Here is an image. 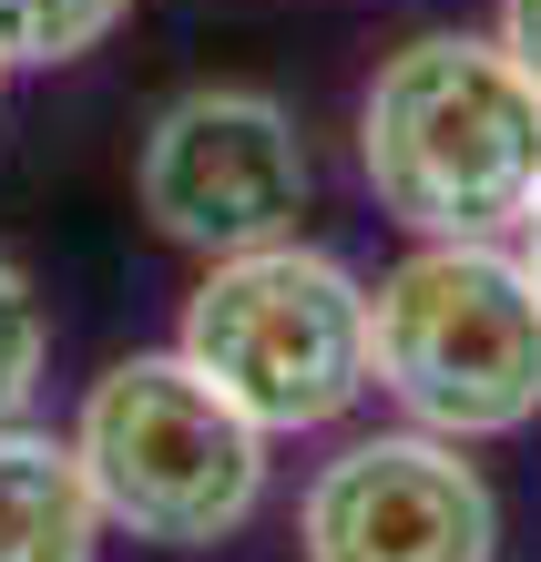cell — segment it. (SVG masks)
<instances>
[{"mask_svg":"<svg viewBox=\"0 0 541 562\" xmlns=\"http://www.w3.org/2000/svg\"><path fill=\"white\" fill-rule=\"evenodd\" d=\"M133 194H144L164 246L215 267V256H256V246L296 236V215L317 194V164H307V134H296V113L277 92L194 82L144 123Z\"/></svg>","mask_w":541,"mask_h":562,"instance_id":"obj_5","label":"cell"},{"mask_svg":"<svg viewBox=\"0 0 541 562\" xmlns=\"http://www.w3.org/2000/svg\"><path fill=\"white\" fill-rule=\"evenodd\" d=\"M368 369L429 440H511L541 419V277L511 236H419L368 286Z\"/></svg>","mask_w":541,"mask_h":562,"instance_id":"obj_2","label":"cell"},{"mask_svg":"<svg viewBox=\"0 0 541 562\" xmlns=\"http://www.w3.org/2000/svg\"><path fill=\"white\" fill-rule=\"evenodd\" d=\"M511 246H521V267H531V277H541V194H531V215H521V225H511Z\"/></svg>","mask_w":541,"mask_h":562,"instance_id":"obj_11","label":"cell"},{"mask_svg":"<svg viewBox=\"0 0 541 562\" xmlns=\"http://www.w3.org/2000/svg\"><path fill=\"white\" fill-rule=\"evenodd\" d=\"M92 542H103V512L72 440L11 419L0 429V562H92Z\"/></svg>","mask_w":541,"mask_h":562,"instance_id":"obj_7","label":"cell"},{"mask_svg":"<svg viewBox=\"0 0 541 562\" xmlns=\"http://www.w3.org/2000/svg\"><path fill=\"white\" fill-rule=\"evenodd\" d=\"M491 42L521 61V72L541 82V0H500V21H491Z\"/></svg>","mask_w":541,"mask_h":562,"instance_id":"obj_10","label":"cell"},{"mask_svg":"<svg viewBox=\"0 0 541 562\" xmlns=\"http://www.w3.org/2000/svg\"><path fill=\"white\" fill-rule=\"evenodd\" d=\"M42 369H52V317H42V286H31L11 256H0V429L31 419L42 400Z\"/></svg>","mask_w":541,"mask_h":562,"instance_id":"obj_9","label":"cell"},{"mask_svg":"<svg viewBox=\"0 0 541 562\" xmlns=\"http://www.w3.org/2000/svg\"><path fill=\"white\" fill-rule=\"evenodd\" d=\"M72 460L92 481V512L154 552H215L266 502V429L174 348H133L82 389Z\"/></svg>","mask_w":541,"mask_h":562,"instance_id":"obj_3","label":"cell"},{"mask_svg":"<svg viewBox=\"0 0 541 562\" xmlns=\"http://www.w3.org/2000/svg\"><path fill=\"white\" fill-rule=\"evenodd\" d=\"M358 175L409 236H511L541 194V82L491 31H409L358 92Z\"/></svg>","mask_w":541,"mask_h":562,"instance_id":"obj_1","label":"cell"},{"mask_svg":"<svg viewBox=\"0 0 541 562\" xmlns=\"http://www.w3.org/2000/svg\"><path fill=\"white\" fill-rule=\"evenodd\" d=\"M133 21V0H0V61L11 72H61V61L103 52Z\"/></svg>","mask_w":541,"mask_h":562,"instance_id":"obj_8","label":"cell"},{"mask_svg":"<svg viewBox=\"0 0 541 562\" xmlns=\"http://www.w3.org/2000/svg\"><path fill=\"white\" fill-rule=\"evenodd\" d=\"M0 92H11V61H0Z\"/></svg>","mask_w":541,"mask_h":562,"instance_id":"obj_12","label":"cell"},{"mask_svg":"<svg viewBox=\"0 0 541 562\" xmlns=\"http://www.w3.org/2000/svg\"><path fill=\"white\" fill-rule=\"evenodd\" d=\"M296 562H500V491L429 429H368L317 460L296 502Z\"/></svg>","mask_w":541,"mask_h":562,"instance_id":"obj_6","label":"cell"},{"mask_svg":"<svg viewBox=\"0 0 541 562\" xmlns=\"http://www.w3.org/2000/svg\"><path fill=\"white\" fill-rule=\"evenodd\" d=\"M174 358L205 389H225L266 440L337 429L379 389V369H368V286L307 236L256 246V256H215L184 296Z\"/></svg>","mask_w":541,"mask_h":562,"instance_id":"obj_4","label":"cell"}]
</instances>
